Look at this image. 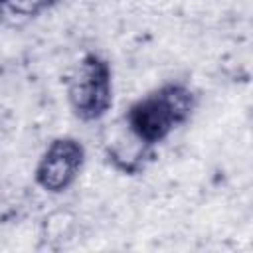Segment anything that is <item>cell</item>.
Listing matches in <instances>:
<instances>
[{"label": "cell", "mask_w": 253, "mask_h": 253, "mask_svg": "<svg viewBox=\"0 0 253 253\" xmlns=\"http://www.w3.org/2000/svg\"><path fill=\"white\" fill-rule=\"evenodd\" d=\"M196 105L198 99L190 85L168 81L128 105L123 115V128L152 150L192 119Z\"/></svg>", "instance_id": "1"}, {"label": "cell", "mask_w": 253, "mask_h": 253, "mask_svg": "<svg viewBox=\"0 0 253 253\" xmlns=\"http://www.w3.org/2000/svg\"><path fill=\"white\" fill-rule=\"evenodd\" d=\"M67 105L81 123L101 121L113 107V67L111 63L89 51L79 57L67 77Z\"/></svg>", "instance_id": "2"}, {"label": "cell", "mask_w": 253, "mask_h": 253, "mask_svg": "<svg viewBox=\"0 0 253 253\" xmlns=\"http://www.w3.org/2000/svg\"><path fill=\"white\" fill-rule=\"evenodd\" d=\"M85 158L87 152L79 138L69 134L51 138L34 170L38 188L45 194H63L77 182L85 166Z\"/></svg>", "instance_id": "3"}, {"label": "cell", "mask_w": 253, "mask_h": 253, "mask_svg": "<svg viewBox=\"0 0 253 253\" xmlns=\"http://www.w3.org/2000/svg\"><path fill=\"white\" fill-rule=\"evenodd\" d=\"M107 160L123 174H138L144 170L146 158L152 154V150L144 148L140 142H136L125 128L117 132L113 140L107 142Z\"/></svg>", "instance_id": "4"}, {"label": "cell", "mask_w": 253, "mask_h": 253, "mask_svg": "<svg viewBox=\"0 0 253 253\" xmlns=\"http://www.w3.org/2000/svg\"><path fill=\"white\" fill-rule=\"evenodd\" d=\"M59 0H0V24L2 26H24L47 10Z\"/></svg>", "instance_id": "5"}]
</instances>
